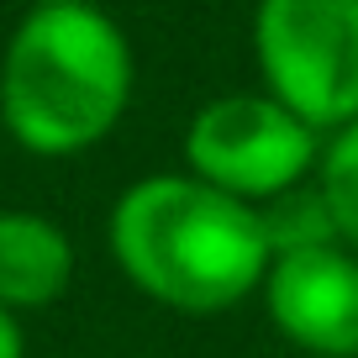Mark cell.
<instances>
[{"label":"cell","instance_id":"obj_1","mask_svg":"<svg viewBox=\"0 0 358 358\" xmlns=\"http://www.w3.org/2000/svg\"><path fill=\"white\" fill-rule=\"evenodd\" d=\"M116 268L132 290L179 316H222L264 290L274 248L264 211L195 174H143L106 222Z\"/></svg>","mask_w":358,"mask_h":358},{"label":"cell","instance_id":"obj_2","mask_svg":"<svg viewBox=\"0 0 358 358\" xmlns=\"http://www.w3.org/2000/svg\"><path fill=\"white\" fill-rule=\"evenodd\" d=\"M132 106V43L95 0L32 6L0 53V122L37 158H79Z\"/></svg>","mask_w":358,"mask_h":358},{"label":"cell","instance_id":"obj_3","mask_svg":"<svg viewBox=\"0 0 358 358\" xmlns=\"http://www.w3.org/2000/svg\"><path fill=\"white\" fill-rule=\"evenodd\" d=\"M248 43L258 90L322 137L358 122V0H258Z\"/></svg>","mask_w":358,"mask_h":358},{"label":"cell","instance_id":"obj_4","mask_svg":"<svg viewBox=\"0 0 358 358\" xmlns=\"http://www.w3.org/2000/svg\"><path fill=\"white\" fill-rule=\"evenodd\" d=\"M322 143L327 137L268 90H227L185 127V174L248 206H268L316 179Z\"/></svg>","mask_w":358,"mask_h":358},{"label":"cell","instance_id":"obj_5","mask_svg":"<svg viewBox=\"0 0 358 358\" xmlns=\"http://www.w3.org/2000/svg\"><path fill=\"white\" fill-rule=\"evenodd\" d=\"M268 327L306 358H358V253L316 243L274 253L264 274Z\"/></svg>","mask_w":358,"mask_h":358},{"label":"cell","instance_id":"obj_6","mask_svg":"<svg viewBox=\"0 0 358 358\" xmlns=\"http://www.w3.org/2000/svg\"><path fill=\"white\" fill-rule=\"evenodd\" d=\"M74 280V243L43 211H0V306L43 311Z\"/></svg>","mask_w":358,"mask_h":358},{"label":"cell","instance_id":"obj_7","mask_svg":"<svg viewBox=\"0 0 358 358\" xmlns=\"http://www.w3.org/2000/svg\"><path fill=\"white\" fill-rule=\"evenodd\" d=\"M311 185L332 216V237L348 253H358V122L337 127L322 143V164H316Z\"/></svg>","mask_w":358,"mask_h":358},{"label":"cell","instance_id":"obj_8","mask_svg":"<svg viewBox=\"0 0 358 358\" xmlns=\"http://www.w3.org/2000/svg\"><path fill=\"white\" fill-rule=\"evenodd\" d=\"M0 358H27L22 322H16V311H6V306H0Z\"/></svg>","mask_w":358,"mask_h":358},{"label":"cell","instance_id":"obj_9","mask_svg":"<svg viewBox=\"0 0 358 358\" xmlns=\"http://www.w3.org/2000/svg\"><path fill=\"white\" fill-rule=\"evenodd\" d=\"M37 6H74V0H37Z\"/></svg>","mask_w":358,"mask_h":358}]
</instances>
